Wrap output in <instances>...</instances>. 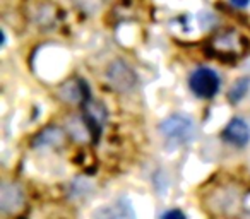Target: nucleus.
I'll list each match as a JSON object with an SVG mask.
<instances>
[{"label":"nucleus","instance_id":"f257e3e1","mask_svg":"<svg viewBox=\"0 0 250 219\" xmlns=\"http://www.w3.org/2000/svg\"><path fill=\"white\" fill-rule=\"evenodd\" d=\"M160 132L168 146L178 147L194 139L195 125H194V122H192V119H188V117L171 115V117H168L167 120L161 122Z\"/></svg>","mask_w":250,"mask_h":219},{"label":"nucleus","instance_id":"f03ea898","mask_svg":"<svg viewBox=\"0 0 250 219\" xmlns=\"http://www.w3.org/2000/svg\"><path fill=\"white\" fill-rule=\"evenodd\" d=\"M211 48L221 57H242L245 52V40L235 29H226L211 40Z\"/></svg>","mask_w":250,"mask_h":219},{"label":"nucleus","instance_id":"7ed1b4c3","mask_svg":"<svg viewBox=\"0 0 250 219\" xmlns=\"http://www.w3.org/2000/svg\"><path fill=\"white\" fill-rule=\"evenodd\" d=\"M106 80L113 89L125 93L130 91L137 82V76L132 69L122 60H115L106 69Z\"/></svg>","mask_w":250,"mask_h":219},{"label":"nucleus","instance_id":"20e7f679","mask_svg":"<svg viewBox=\"0 0 250 219\" xmlns=\"http://www.w3.org/2000/svg\"><path fill=\"white\" fill-rule=\"evenodd\" d=\"M190 89L199 98H212L219 89V77L208 67H199L190 76Z\"/></svg>","mask_w":250,"mask_h":219},{"label":"nucleus","instance_id":"39448f33","mask_svg":"<svg viewBox=\"0 0 250 219\" xmlns=\"http://www.w3.org/2000/svg\"><path fill=\"white\" fill-rule=\"evenodd\" d=\"M24 204V192L18 183L5 181L0 188V207L4 212H16Z\"/></svg>","mask_w":250,"mask_h":219},{"label":"nucleus","instance_id":"423d86ee","mask_svg":"<svg viewBox=\"0 0 250 219\" xmlns=\"http://www.w3.org/2000/svg\"><path fill=\"white\" fill-rule=\"evenodd\" d=\"M223 137L226 142L243 147L250 140V125L243 119H233L223 130Z\"/></svg>","mask_w":250,"mask_h":219},{"label":"nucleus","instance_id":"0eeeda50","mask_svg":"<svg viewBox=\"0 0 250 219\" xmlns=\"http://www.w3.org/2000/svg\"><path fill=\"white\" fill-rule=\"evenodd\" d=\"M104 120H106V112H104L103 104L96 103V101L84 103V122H86V127L91 132L100 134Z\"/></svg>","mask_w":250,"mask_h":219},{"label":"nucleus","instance_id":"6e6552de","mask_svg":"<svg viewBox=\"0 0 250 219\" xmlns=\"http://www.w3.org/2000/svg\"><path fill=\"white\" fill-rule=\"evenodd\" d=\"M93 219H134V212L127 202L104 205L93 214Z\"/></svg>","mask_w":250,"mask_h":219},{"label":"nucleus","instance_id":"1a4fd4ad","mask_svg":"<svg viewBox=\"0 0 250 219\" xmlns=\"http://www.w3.org/2000/svg\"><path fill=\"white\" fill-rule=\"evenodd\" d=\"M60 98L69 103H79V101H84V93H86V84L83 82H76V80H70V82H65L62 87H60Z\"/></svg>","mask_w":250,"mask_h":219},{"label":"nucleus","instance_id":"9d476101","mask_svg":"<svg viewBox=\"0 0 250 219\" xmlns=\"http://www.w3.org/2000/svg\"><path fill=\"white\" fill-rule=\"evenodd\" d=\"M249 86H250V79H247V77H243V79H238L235 82V86L229 89V101H233V103H236V101H240L243 96L247 94V91H249Z\"/></svg>","mask_w":250,"mask_h":219},{"label":"nucleus","instance_id":"9b49d317","mask_svg":"<svg viewBox=\"0 0 250 219\" xmlns=\"http://www.w3.org/2000/svg\"><path fill=\"white\" fill-rule=\"evenodd\" d=\"M76 5L86 14H94L96 11H100V7L103 5V0H74Z\"/></svg>","mask_w":250,"mask_h":219},{"label":"nucleus","instance_id":"f8f14e48","mask_svg":"<svg viewBox=\"0 0 250 219\" xmlns=\"http://www.w3.org/2000/svg\"><path fill=\"white\" fill-rule=\"evenodd\" d=\"M161 219H185V216L182 211H168Z\"/></svg>","mask_w":250,"mask_h":219},{"label":"nucleus","instance_id":"ddd939ff","mask_svg":"<svg viewBox=\"0 0 250 219\" xmlns=\"http://www.w3.org/2000/svg\"><path fill=\"white\" fill-rule=\"evenodd\" d=\"M250 0H231V4L236 5V7H245V5H249Z\"/></svg>","mask_w":250,"mask_h":219}]
</instances>
